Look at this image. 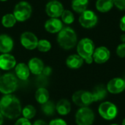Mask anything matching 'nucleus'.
Listing matches in <instances>:
<instances>
[{"mask_svg": "<svg viewBox=\"0 0 125 125\" xmlns=\"http://www.w3.org/2000/svg\"><path fill=\"white\" fill-rule=\"evenodd\" d=\"M21 105L20 100L14 95L4 94L0 100V112L10 119L18 118L21 114Z\"/></svg>", "mask_w": 125, "mask_h": 125, "instance_id": "1", "label": "nucleus"}, {"mask_svg": "<svg viewBox=\"0 0 125 125\" xmlns=\"http://www.w3.org/2000/svg\"><path fill=\"white\" fill-rule=\"evenodd\" d=\"M57 42L59 45L65 50L73 48L77 43V35L75 31L70 27L62 29L57 36Z\"/></svg>", "mask_w": 125, "mask_h": 125, "instance_id": "2", "label": "nucleus"}, {"mask_svg": "<svg viewBox=\"0 0 125 125\" xmlns=\"http://www.w3.org/2000/svg\"><path fill=\"white\" fill-rule=\"evenodd\" d=\"M95 50L93 41L89 38H83L77 45L78 54L89 64L93 62V53Z\"/></svg>", "mask_w": 125, "mask_h": 125, "instance_id": "3", "label": "nucleus"}, {"mask_svg": "<svg viewBox=\"0 0 125 125\" xmlns=\"http://www.w3.org/2000/svg\"><path fill=\"white\" fill-rule=\"evenodd\" d=\"M18 80L12 73H6L0 77V92L4 94H10L16 90Z\"/></svg>", "mask_w": 125, "mask_h": 125, "instance_id": "4", "label": "nucleus"}, {"mask_svg": "<svg viewBox=\"0 0 125 125\" xmlns=\"http://www.w3.org/2000/svg\"><path fill=\"white\" fill-rule=\"evenodd\" d=\"M94 121V113L89 107H83L78 110L75 114L77 125H92Z\"/></svg>", "mask_w": 125, "mask_h": 125, "instance_id": "5", "label": "nucleus"}, {"mask_svg": "<svg viewBox=\"0 0 125 125\" xmlns=\"http://www.w3.org/2000/svg\"><path fill=\"white\" fill-rule=\"evenodd\" d=\"M31 12V7L28 2L20 1L15 5L13 11V15L17 21H25L30 18Z\"/></svg>", "mask_w": 125, "mask_h": 125, "instance_id": "6", "label": "nucleus"}, {"mask_svg": "<svg viewBox=\"0 0 125 125\" xmlns=\"http://www.w3.org/2000/svg\"><path fill=\"white\" fill-rule=\"evenodd\" d=\"M98 112L103 119L110 121L116 117L118 114V108L116 105L111 102H104L100 105Z\"/></svg>", "mask_w": 125, "mask_h": 125, "instance_id": "7", "label": "nucleus"}, {"mask_svg": "<svg viewBox=\"0 0 125 125\" xmlns=\"http://www.w3.org/2000/svg\"><path fill=\"white\" fill-rule=\"evenodd\" d=\"M72 100L76 105L81 108L88 107L94 103L92 92L85 90H79L75 92L72 97Z\"/></svg>", "mask_w": 125, "mask_h": 125, "instance_id": "8", "label": "nucleus"}, {"mask_svg": "<svg viewBox=\"0 0 125 125\" xmlns=\"http://www.w3.org/2000/svg\"><path fill=\"white\" fill-rule=\"evenodd\" d=\"M97 16L92 10H85L81 14L79 17V22L81 25L86 29L94 27L97 23Z\"/></svg>", "mask_w": 125, "mask_h": 125, "instance_id": "9", "label": "nucleus"}, {"mask_svg": "<svg viewBox=\"0 0 125 125\" xmlns=\"http://www.w3.org/2000/svg\"><path fill=\"white\" fill-rule=\"evenodd\" d=\"M64 10L62 3L56 0L51 1L46 4L45 7V12L51 18H57L60 17Z\"/></svg>", "mask_w": 125, "mask_h": 125, "instance_id": "10", "label": "nucleus"}, {"mask_svg": "<svg viewBox=\"0 0 125 125\" xmlns=\"http://www.w3.org/2000/svg\"><path fill=\"white\" fill-rule=\"evenodd\" d=\"M38 39L33 33L30 31L23 32L21 36V45L28 50H34L38 44Z\"/></svg>", "mask_w": 125, "mask_h": 125, "instance_id": "11", "label": "nucleus"}, {"mask_svg": "<svg viewBox=\"0 0 125 125\" xmlns=\"http://www.w3.org/2000/svg\"><path fill=\"white\" fill-rule=\"evenodd\" d=\"M111 56L110 51L105 46L97 48L93 53V61L97 64H104L108 61Z\"/></svg>", "mask_w": 125, "mask_h": 125, "instance_id": "12", "label": "nucleus"}, {"mask_svg": "<svg viewBox=\"0 0 125 125\" xmlns=\"http://www.w3.org/2000/svg\"><path fill=\"white\" fill-rule=\"evenodd\" d=\"M106 89L108 92L114 94L122 93L125 90V81L121 78H114L108 83Z\"/></svg>", "mask_w": 125, "mask_h": 125, "instance_id": "13", "label": "nucleus"}, {"mask_svg": "<svg viewBox=\"0 0 125 125\" xmlns=\"http://www.w3.org/2000/svg\"><path fill=\"white\" fill-rule=\"evenodd\" d=\"M16 66L15 57L10 53H2L0 55V69L10 70Z\"/></svg>", "mask_w": 125, "mask_h": 125, "instance_id": "14", "label": "nucleus"}, {"mask_svg": "<svg viewBox=\"0 0 125 125\" xmlns=\"http://www.w3.org/2000/svg\"><path fill=\"white\" fill-rule=\"evenodd\" d=\"M45 29L50 33H57L63 29V25L59 19L51 18L45 22Z\"/></svg>", "mask_w": 125, "mask_h": 125, "instance_id": "15", "label": "nucleus"}, {"mask_svg": "<svg viewBox=\"0 0 125 125\" xmlns=\"http://www.w3.org/2000/svg\"><path fill=\"white\" fill-rule=\"evenodd\" d=\"M28 67L29 68L30 72L36 75H39L42 74V70L45 67L44 64L41 59L39 58H32L29 61Z\"/></svg>", "mask_w": 125, "mask_h": 125, "instance_id": "16", "label": "nucleus"}, {"mask_svg": "<svg viewBox=\"0 0 125 125\" xmlns=\"http://www.w3.org/2000/svg\"><path fill=\"white\" fill-rule=\"evenodd\" d=\"M13 40L7 34L0 35V52L8 53L13 48Z\"/></svg>", "mask_w": 125, "mask_h": 125, "instance_id": "17", "label": "nucleus"}, {"mask_svg": "<svg viewBox=\"0 0 125 125\" xmlns=\"http://www.w3.org/2000/svg\"><path fill=\"white\" fill-rule=\"evenodd\" d=\"M83 62L84 60L78 54H73L67 57L66 64L69 68L75 70L80 68L83 65Z\"/></svg>", "mask_w": 125, "mask_h": 125, "instance_id": "18", "label": "nucleus"}, {"mask_svg": "<svg viewBox=\"0 0 125 125\" xmlns=\"http://www.w3.org/2000/svg\"><path fill=\"white\" fill-rule=\"evenodd\" d=\"M15 72L16 76L22 81L27 80V78L29 76V73H30V70H29L28 65H26L24 63L18 64L15 66Z\"/></svg>", "mask_w": 125, "mask_h": 125, "instance_id": "19", "label": "nucleus"}, {"mask_svg": "<svg viewBox=\"0 0 125 125\" xmlns=\"http://www.w3.org/2000/svg\"><path fill=\"white\" fill-rule=\"evenodd\" d=\"M108 90L104 85L97 86L92 91V94L94 102H99L104 100L107 96Z\"/></svg>", "mask_w": 125, "mask_h": 125, "instance_id": "20", "label": "nucleus"}, {"mask_svg": "<svg viewBox=\"0 0 125 125\" xmlns=\"http://www.w3.org/2000/svg\"><path fill=\"white\" fill-rule=\"evenodd\" d=\"M56 111L62 116L67 115L71 111V104L66 99L60 100L56 105Z\"/></svg>", "mask_w": 125, "mask_h": 125, "instance_id": "21", "label": "nucleus"}, {"mask_svg": "<svg viewBox=\"0 0 125 125\" xmlns=\"http://www.w3.org/2000/svg\"><path fill=\"white\" fill-rule=\"evenodd\" d=\"M114 6V0H97L96 8L100 12H107L110 11Z\"/></svg>", "mask_w": 125, "mask_h": 125, "instance_id": "22", "label": "nucleus"}, {"mask_svg": "<svg viewBox=\"0 0 125 125\" xmlns=\"http://www.w3.org/2000/svg\"><path fill=\"white\" fill-rule=\"evenodd\" d=\"M35 99L40 104H44L49 100V92L45 88H39L35 92Z\"/></svg>", "mask_w": 125, "mask_h": 125, "instance_id": "23", "label": "nucleus"}, {"mask_svg": "<svg viewBox=\"0 0 125 125\" xmlns=\"http://www.w3.org/2000/svg\"><path fill=\"white\" fill-rule=\"evenodd\" d=\"M89 0H72V8L78 13H82L86 10Z\"/></svg>", "mask_w": 125, "mask_h": 125, "instance_id": "24", "label": "nucleus"}, {"mask_svg": "<svg viewBox=\"0 0 125 125\" xmlns=\"http://www.w3.org/2000/svg\"><path fill=\"white\" fill-rule=\"evenodd\" d=\"M16 21H17V20L15 18L14 15L13 14H10V13L4 15L2 17V19H1L2 25L4 27H7V28L12 27L15 24Z\"/></svg>", "mask_w": 125, "mask_h": 125, "instance_id": "25", "label": "nucleus"}, {"mask_svg": "<svg viewBox=\"0 0 125 125\" xmlns=\"http://www.w3.org/2000/svg\"><path fill=\"white\" fill-rule=\"evenodd\" d=\"M42 111L46 116H52L56 111V105L53 102L48 100L45 103L42 105Z\"/></svg>", "mask_w": 125, "mask_h": 125, "instance_id": "26", "label": "nucleus"}, {"mask_svg": "<svg viewBox=\"0 0 125 125\" xmlns=\"http://www.w3.org/2000/svg\"><path fill=\"white\" fill-rule=\"evenodd\" d=\"M21 113H22L24 118L29 120L31 119H33L35 116V115H36V109L33 105H26V106H25L23 108Z\"/></svg>", "mask_w": 125, "mask_h": 125, "instance_id": "27", "label": "nucleus"}, {"mask_svg": "<svg viewBox=\"0 0 125 125\" xmlns=\"http://www.w3.org/2000/svg\"><path fill=\"white\" fill-rule=\"evenodd\" d=\"M61 16H62V21L66 24H71L73 23V21L75 20L73 13L71 11L67 10H64Z\"/></svg>", "mask_w": 125, "mask_h": 125, "instance_id": "28", "label": "nucleus"}, {"mask_svg": "<svg viewBox=\"0 0 125 125\" xmlns=\"http://www.w3.org/2000/svg\"><path fill=\"white\" fill-rule=\"evenodd\" d=\"M37 49L41 52H48L51 48V42L47 40H40L38 41V44L37 46Z\"/></svg>", "mask_w": 125, "mask_h": 125, "instance_id": "29", "label": "nucleus"}, {"mask_svg": "<svg viewBox=\"0 0 125 125\" xmlns=\"http://www.w3.org/2000/svg\"><path fill=\"white\" fill-rule=\"evenodd\" d=\"M36 82H37V84L39 86V88H45V86L48 83L47 77L43 75L42 74H40V75H38Z\"/></svg>", "mask_w": 125, "mask_h": 125, "instance_id": "30", "label": "nucleus"}, {"mask_svg": "<svg viewBox=\"0 0 125 125\" xmlns=\"http://www.w3.org/2000/svg\"><path fill=\"white\" fill-rule=\"evenodd\" d=\"M116 54L120 58L125 57V43H122L118 45L116 48Z\"/></svg>", "mask_w": 125, "mask_h": 125, "instance_id": "31", "label": "nucleus"}, {"mask_svg": "<svg viewBox=\"0 0 125 125\" xmlns=\"http://www.w3.org/2000/svg\"><path fill=\"white\" fill-rule=\"evenodd\" d=\"M114 4L121 10H125V0H114Z\"/></svg>", "mask_w": 125, "mask_h": 125, "instance_id": "32", "label": "nucleus"}, {"mask_svg": "<svg viewBox=\"0 0 125 125\" xmlns=\"http://www.w3.org/2000/svg\"><path fill=\"white\" fill-rule=\"evenodd\" d=\"M14 125H31V122H29V119L23 117V118H21V119H18Z\"/></svg>", "mask_w": 125, "mask_h": 125, "instance_id": "33", "label": "nucleus"}, {"mask_svg": "<svg viewBox=\"0 0 125 125\" xmlns=\"http://www.w3.org/2000/svg\"><path fill=\"white\" fill-rule=\"evenodd\" d=\"M48 125H67V124L62 119H56L51 121Z\"/></svg>", "mask_w": 125, "mask_h": 125, "instance_id": "34", "label": "nucleus"}, {"mask_svg": "<svg viewBox=\"0 0 125 125\" xmlns=\"http://www.w3.org/2000/svg\"><path fill=\"white\" fill-rule=\"evenodd\" d=\"M51 73H52V68H51V67H49V66H47V67H44L42 74L43 75L48 77V76H49V75L51 74Z\"/></svg>", "mask_w": 125, "mask_h": 125, "instance_id": "35", "label": "nucleus"}, {"mask_svg": "<svg viewBox=\"0 0 125 125\" xmlns=\"http://www.w3.org/2000/svg\"><path fill=\"white\" fill-rule=\"evenodd\" d=\"M120 29L125 31V15H124L120 20Z\"/></svg>", "mask_w": 125, "mask_h": 125, "instance_id": "36", "label": "nucleus"}, {"mask_svg": "<svg viewBox=\"0 0 125 125\" xmlns=\"http://www.w3.org/2000/svg\"><path fill=\"white\" fill-rule=\"evenodd\" d=\"M32 125H48V124H47L43 120H37Z\"/></svg>", "mask_w": 125, "mask_h": 125, "instance_id": "37", "label": "nucleus"}, {"mask_svg": "<svg viewBox=\"0 0 125 125\" xmlns=\"http://www.w3.org/2000/svg\"><path fill=\"white\" fill-rule=\"evenodd\" d=\"M4 122V116L1 114V113L0 112V125H2Z\"/></svg>", "mask_w": 125, "mask_h": 125, "instance_id": "38", "label": "nucleus"}, {"mask_svg": "<svg viewBox=\"0 0 125 125\" xmlns=\"http://www.w3.org/2000/svg\"><path fill=\"white\" fill-rule=\"evenodd\" d=\"M120 40L122 42V43H125V34H122L120 37Z\"/></svg>", "mask_w": 125, "mask_h": 125, "instance_id": "39", "label": "nucleus"}, {"mask_svg": "<svg viewBox=\"0 0 125 125\" xmlns=\"http://www.w3.org/2000/svg\"><path fill=\"white\" fill-rule=\"evenodd\" d=\"M122 125H125V118L123 119L122 121Z\"/></svg>", "mask_w": 125, "mask_h": 125, "instance_id": "40", "label": "nucleus"}, {"mask_svg": "<svg viewBox=\"0 0 125 125\" xmlns=\"http://www.w3.org/2000/svg\"><path fill=\"white\" fill-rule=\"evenodd\" d=\"M0 1H7V0H0Z\"/></svg>", "mask_w": 125, "mask_h": 125, "instance_id": "41", "label": "nucleus"}, {"mask_svg": "<svg viewBox=\"0 0 125 125\" xmlns=\"http://www.w3.org/2000/svg\"><path fill=\"white\" fill-rule=\"evenodd\" d=\"M117 125V124H112V125Z\"/></svg>", "mask_w": 125, "mask_h": 125, "instance_id": "42", "label": "nucleus"}, {"mask_svg": "<svg viewBox=\"0 0 125 125\" xmlns=\"http://www.w3.org/2000/svg\"><path fill=\"white\" fill-rule=\"evenodd\" d=\"M123 79H124V81H125V77H124V78H123Z\"/></svg>", "mask_w": 125, "mask_h": 125, "instance_id": "43", "label": "nucleus"}, {"mask_svg": "<svg viewBox=\"0 0 125 125\" xmlns=\"http://www.w3.org/2000/svg\"><path fill=\"white\" fill-rule=\"evenodd\" d=\"M51 1H52V0H51Z\"/></svg>", "mask_w": 125, "mask_h": 125, "instance_id": "44", "label": "nucleus"}]
</instances>
